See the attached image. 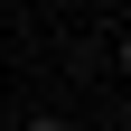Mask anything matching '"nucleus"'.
Segmentation results:
<instances>
[{"mask_svg":"<svg viewBox=\"0 0 131 131\" xmlns=\"http://www.w3.org/2000/svg\"><path fill=\"white\" fill-rule=\"evenodd\" d=\"M28 131H66V122H28Z\"/></svg>","mask_w":131,"mask_h":131,"instance_id":"obj_1","label":"nucleus"},{"mask_svg":"<svg viewBox=\"0 0 131 131\" xmlns=\"http://www.w3.org/2000/svg\"><path fill=\"white\" fill-rule=\"evenodd\" d=\"M122 75H131V38H122Z\"/></svg>","mask_w":131,"mask_h":131,"instance_id":"obj_2","label":"nucleus"}]
</instances>
